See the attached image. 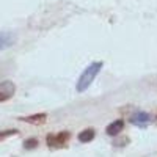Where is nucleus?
Wrapping results in <instances>:
<instances>
[{"instance_id":"f257e3e1","label":"nucleus","mask_w":157,"mask_h":157,"mask_svg":"<svg viewBox=\"0 0 157 157\" xmlns=\"http://www.w3.org/2000/svg\"><path fill=\"white\" fill-rule=\"evenodd\" d=\"M101 68H102V61H94L83 69V72L80 74V77L77 80V85H75V90L78 93H83V91H86L90 88V85L94 82L96 75L99 74Z\"/></svg>"},{"instance_id":"f03ea898","label":"nucleus","mask_w":157,"mask_h":157,"mask_svg":"<svg viewBox=\"0 0 157 157\" xmlns=\"http://www.w3.org/2000/svg\"><path fill=\"white\" fill-rule=\"evenodd\" d=\"M69 132H66V130H63V132L57 134V135H47V145L50 148H61L68 143L69 140Z\"/></svg>"},{"instance_id":"7ed1b4c3","label":"nucleus","mask_w":157,"mask_h":157,"mask_svg":"<svg viewBox=\"0 0 157 157\" xmlns=\"http://www.w3.org/2000/svg\"><path fill=\"white\" fill-rule=\"evenodd\" d=\"M16 93V85L11 80H3L0 82V102H5L8 99H11Z\"/></svg>"},{"instance_id":"20e7f679","label":"nucleus","mask_w":157,"mask_h":157,"mask_svg":"<svg viewBox=\"0 0 157 157\" xmlns=\"http://www.w3.org/2000/svg\"><path fill=\"white\" fill-rule=\"evenodd\" d=\"M129 121L132 123L134 126H138V127H146V126L151 123V116H149L146 112L138 110V112H135L132 116H130V120H129Z\"/></svg>"},{"instance_id":"39448f33","label":"nucleus","mask_w":157,"mask_h":157,"mask_svg":"<svg viewBox=\"0 0 157 157\" xmlns=\"http://www.w3.org/2000/svg\"><path fill=\"white\" fill-rule=\"evenodd\" d=\"M16 43V36L10 32H0V50L8 49Z\"/></svg>"},{"instance_id":"423d86ee","label":"nucleus","mask_w":157,"mask_h":157,"mask_svg":"<svg viewBox=\"0 0 157 157\" xmlns=\"http://www.w3.org/2000/svg\"><path fill=\"white\" fill-rule=\"evenodd\" d=\"M19 120L29 123V124L39 126V124H44V123H46L47 115H46V113H36V115H30V116H25V118H19Z\"/></svg>"},{"instance_id":"0eeeda50","label":"nucleus","mask_w":157,"mask_h":157,"mask_svg":"<svg viewBox=\"0 0 157 157\" xmlns=\"http://www.w3.org/2000/svg\"><path fill=\"white\" fill-rule=\"evenodd\" d=\"M123 129H124V121H123V120H115L113 123H110V124L107 126L105 132H107L109 135L115 137V135H118L120 132H123Z\"/></svg>"},{"instance_id":"6e6552de","label":"nucleus","mask_w":157,"mask_h":157,"mask_svg":"<svg viewBox=\"0 0 157 157\" xmlns=\"http://www.w3.org/2000/svg\"><path fill=\"white\" fill-rule=\"evenodd\" d=\"M94 129H85L82 130L80 134H78V141H82V143H88L94 138Z\"/></svg>"},{"instance_id":"1a4fd4ad","label":"nucleus","mask_w":157,"mask_h":157,"mask_svg":"<svg viewBox=\"0 0 157 157\" xmlns=\"http://www.w3.org/2000/svg\"><path fill=\"white\" fill-rule=\"evenodd\" d=\"M36 145H38V140L30 138V140H25V143H24V148H25V149H32V148H35Z\"/></svg>"},{"instance_id":"9d476101","label":"nucleus","mask_w":157,"mask_h":157,"mask_svg":"<svg viewBox=\"0 0 157 157\" xmlns=\"http://www.w3.org/2000/svg\"><path fill=\"white\" fill-rule=\"evenodd\" d=\"M17 134V130L14 129H10V130H3V132H0V140H3L6 137H11V135H16Z\"/></svg>"},{"instance_id":"9b49d317","label":"nucleus","mask_w":157,"mask_h":157,"mask_svg":"<svg viewBox=\"0 0 157 157\" xmlns=\"http://www.w3.org/2000/svg\"><path fill=\"white\" fill-rule=\"evenodd\" d=\"M154 121H155V124H157V115H155V120H154Z\"/></svg>"}]
</instances>
